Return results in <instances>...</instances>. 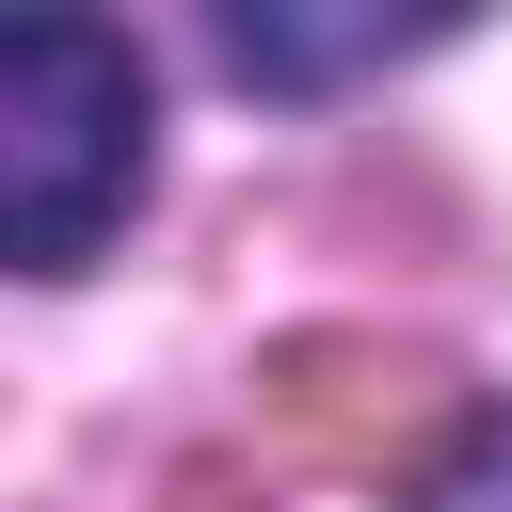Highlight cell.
Listing matches in <instances>:
<instances>
[{"label":"cell","instance_id":"obj_1","mask_svg":"<svg viewBox=\"0 0 512 512\" xmlns=\"http://www.w3.org/2000/svg\"><path fill=\"white\" fill-rule=\"evenodd\" d=\"M144 128H160V96H144L128 32H96V16H16L0 32V224H16V272H80L128 224Z\"/></svg>","mask_w":512,"mask_h":512},{"label":"cell","instance_id":"obj_2","mask_svg":"<svg viewBox=\"0 0 512 512\" xmlns=\"http://www.w3.org/2000/svg\"><path fill=\"white\" fill-rule=\"evenodd\" d=\"M432 32H448V16H224V64L272 80V96H320V80L400 64V48H432Z\"/></svg>","mask_w":512,"mask_h":512}]
</instances>
